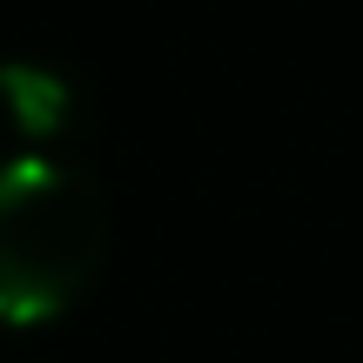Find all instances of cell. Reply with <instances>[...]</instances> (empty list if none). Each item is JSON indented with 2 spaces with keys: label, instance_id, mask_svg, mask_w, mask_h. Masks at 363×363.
Instances as JSON below:
<instances>
[{
  "label": "cell",
  "instance_id": "obj_1",
  "mask_svg": "<svg viewBox=\"0 0 363 363\" xmlns=\"http://www.w3.org/2000/svg\"><path fill=\"white\" fill-rule=\"evenodd\" d=\"M108 216L88 175L67 162L27 155L0 162V323H54L101 269Z\"/></svg>",
  "mask_w": 363,
  "mask_h": 363
},
{
  "label": "cell",
  "instance_id": "obj_2",
  "mask_svg": "<svg viewBox=\"0 0 363 363\" xmlns=\"http://www.w3.org/2000/svg\"><path fill=\"white\" fill-rule=\"evenodd\" d=\"M0 121L34 148L67 135V121H74V81L48 61H27V54L21 61H0Z\"/></svg>",
  "mask_w": 363,
  "mask_h": 363
}]
</instances>
